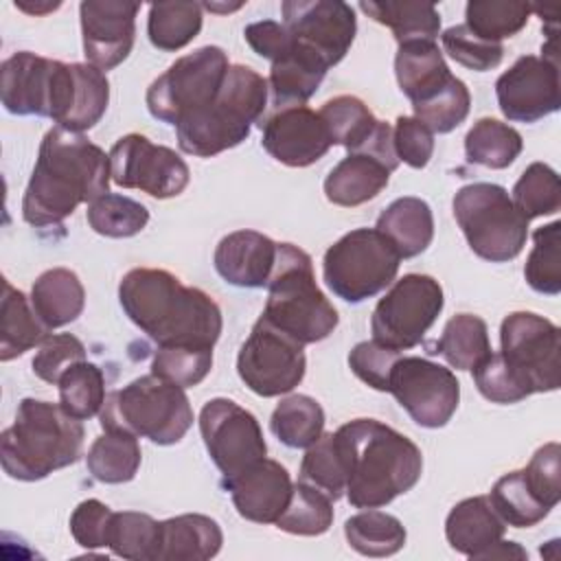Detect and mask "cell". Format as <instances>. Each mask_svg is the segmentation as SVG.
Segmentation results:
<instances>
[{
	"instance_id": "cell-2",
	"label": "cell",
	"mask_w": 561,
	"mask_h": 561,
	"mask_svg": "<svg viewBox=\"0 0 561 561\" xmlns=\"http://www.w3.org/2000/svg\"><path fill=\"white\" fill-rule=\"evenodd\" d=\"M125 316L158 346L213 348L221 335V309L202 289L156 267H134L118 285Z\"/></svg>"
},
{
	"instance_id": "cell-50",
	"label": "cell",
	"mask_w": 561,
	"mask_h": 561,
	"mask_svg": "<svg viewBox=\"0 0 561 561\" xmlns=\"http://www.w3.org/2000/svg\"><path fill=\"white\" fill-rule=\"evenodd\" d=\"M511 199L528 221L541 215H554L561 208V184L557 171L543 162L528 164L515 182Z\"/></svg>"
},
{
	"instance_id": "cell-24",
	"label": "cell",
	"mask_w": 561,
	"mask_h": 561,
	"mask_svg": "<svg viewBox=\"0 0 561 561\" xmlns=\"http://www.w3.org/2000/svg\"><path fill=\"white\" fill-rule=\"evenodd\" d=\"M392 169L368 151H348L327 175L324 195L331 204L353 208L377 197L390 180Z\"/></svg>"
},
{
	"instance_id": "cell-57",
	"label": "cell",
	"mask_w": 561,
	"mask_h": 561,
	"mask_svg": "<svg viewBox=\"0 0 561 561\" xmlns=\"http://www.w3.org/2000/svg\"><path fill=\"white\" fill-rule=\"evenodd\" d=\"M392 145L399 162L423 169L434 153V134L414 116H399L392 129Z\"/></svg>"
},
{
	"instance_id": "cell-22",
	"label": "cell",
	"mask_w": 561,
	"mask_h": 561,
	"mask_svg": "<svg viewBox=\"0 0 561 561\" xmlns=\"http://www.w3.org/2000/svg\"><path fill=\"white\" fill-rule=\"evenodd\" d=\"M221 486L230 493L237 513L256 524H276L291 497V478L287 469L261 458L232 478H224Z\"/></svg>"
},
{
	"instance_id": "cell-38",
	"label": "cell",
	"mask_w": 561,
	"mask_h": 561,
	"mask_svg": "<svg viewBox=\"0 0 561 561\" xmlns=\"http://www.w3.org/2000/svg\"><path fill=\"white\" fill-rule=\"evenodd\" d=\"M522 134L495 118H480L465 136V156L471 164L506 169L522 153Z\"/></svg>"
},
{
	"instance_id": "cell-43",
	"label": "cell",
	"mask_w": 561,
	"mask_h": 561,
	"mask_svg": "<svg viewBox=\"0 0 561 561\" xmlns=\"http://www.w3.org/2000/svg\"><path fill=\"white\" fill-rule=\"evenodd\" d=\"M486 497L500 519L513 528H530L550 513V508L528 489L522 469L504 473Z\"/></svg>"
},
{
	"instance_id": "cell-46",
	"label": "cell",
	"mask_w": 561,
	"mask_h": 561,
	"mask_svg": "<svg viewBox=\"0 0 561 561\" xmlns=\"http://www.w3.org/2000/svg\"><path fill=\"white\" fill-rule=\"evenodd\" d=\"M85 217L96 234L110 239H127L138 234L147 226L149 210L145 204L127 195L105 193L92 204H88Z\"/></svg>"
},
{
	"instance_id": "cell-48",
	"label": "cell",
	"mask_w": 561,
	"mask_h": 561,
	"mask_svg": "<svg viewBox=\"0 0 561 561\" xmlns=\"http://www.w3.org/2000/svg\"><path fill=\"white\" fill-rule=\"evenodd\" d=\"M300 482L316 486L333 502L346 493V467L333 432H322V436L307 447L300 462Z\"/></svg>"
},
{
	"instance_id": "cell-32",
	"label": "cell",
	"mask_w": 561,
	"mask_h": 561,
	"mask_svg": "<svg viewBox=\"0 0 561 561\" xmlns=\"http://www.w3.org/2000/svg\"><path fill=\"white\" fill-rule=\"evenodd\" d=\"M491 351L486 322L473 313H456L447 320L432 353H438L456 370H473Z\"/></svg>"
},
{
	"instance_id": "cell-60",
	"label": "cell",
	"mask_w": 561,
	"mask_h": 561,
	"mask_svg": "<svg viewBox=\"0 0 561 561\" xmlns=\"http://www.w3.org/2000/svg\"><path fill=\"white\" fill-rule=\"evenodd\" d=\"M478 559H528V552L519 548L515 541H495L486 548Z\"/></svg>"
},
{
	"instance_id": "cell-8",
	"label": "cell",
	"mask_w": 561,
	"mask_h": 561,
	"mask_svg": "<svg viewBox=\"0 0 561 561\" xmlns=\"http://www.w3.org/2000/svg\"><path fill=\"white\" fill-rule=\"evenodd\" d=\"M451 208L469 248L480 259L506 263L524 250L528 219L504 186L491 182L467 184L454 195Z\"/></svg>"
},
{
	"instance_id": "cell-15",
	"label": "cell",
	"mask_w": 561,
	"mask_h": 561,
	"mask_svg": "<svg viewBox=\"0 0 561 561\" xmlns=\"http://www.w3.org/2000/svg\"><path fill=\"white\" fill-rule=\"evenodd\" d=\"M388 392L421 427H443L454 416L460 401L456 375L425 357H401L388 379Z\"/></svg>"
},
{
	"instance_id": "cell-37",
	"label": "cell",
	"mask_w": 561,
	"mask_h": 561,
	"mask_svg": "<svg viewBox=\"0 0 561 561\" xmlns=\"http://www.w3.org/2000/svg\"><path fill=\"white\" fill-rule=\"evenodd\" d=\"M199 2H153L147 18L149 42L164 53H173L191 44L202 31Z\"/></svg>"
},
{
	"instance_id": "cell-30",
	"label": "cell",
	"mask_w": 561,
	"mask_h": 561,
	"mask_svg": "<svg viewBox=\"0 0 561 561\" xmlns=\"http://www.w3.org/2000/svg\"><path fill=\"white\" fill-rule=\"evenodd\" d=\"M394 75L401 92L412 103L425 99L451 77L440 48L427 39L399 44L394 57Z\"/></svg>"
},
{
	"instance_id": "cell-59",
	"label": "cell",
	"mask_w": 561,
	"mask_h": 561,
	"mask_svg": "<svg viewBox=\"0 0 561 561\" xmlns=\"http://www.w3.org/2000/svg\"><path fill=\"white\" fill-rule=\"evenodd\" d=\"M243 37L256 55L270 59L272 64L283 59L294 48V37L285 28V24L274 20H261V22L248 24L243 28Z\"/></svg>"
},
{
	"instance_id": "cell-10",
	"label": "cell",
	"mask_w": 561,
	"mask_h": 561,
	"mask_svg": "<svg viewBox=\"0 0 561 561\" xmlns=\"http://www.w3.org/2000/svg\"><path fill=\"white\" fill-rule=\"evenodd\" d=\"M228 68V55L219 46H202L175 59L147 90L149 114L175 127L219 94Z\"/></svg>"
},
{
	"instance_id": "cell-20",
	"label": "cell",
	"mask_w": 561,
	"mask_h": 561,
	"mask_svg": "<svg viewBox=\"0 0 561 561\" xmlns=\"http://www.w3.org/2000/svg\"><path fill=\"white\" fill-rule=\"evenodd\" d=\"M64 61L20 50L0 66V99L18 116L53 118Z\"/></svg>"
},
{
	"instance_id": "cell-53",
	"label": "cell",
	"mask_w": 561,
	"mask_h": 561,
	"mask_svg": "<svg viewBox=\"0 0 561 561\" xmlns=\"http://www.w3.org/2000/svg\"><path fill=\"white\" fill-rule=\"evenodd\" d=\"M440 42H443L445 53L456 64H460L469 70H476V72H484V70L500 66V61L504 57L502 44L480 39L465 24H456V26H449L447 31H443Z\"/></svg>"
},
{
	"instance_id": "cell-3",
	"label": "cell",
	"mask_w": 561,
	"mask_h": 561,
	"mask_svg": "<svg viewBox=\"0 0 561 561\" xmlns=\"http://www.w3.org/2000/svg\"><path fill=\"white\" fill-rule=\"evenodd\" d=\"M335 440L346 467V497L355 508H379L408 493L421 478V449L377 419H353Z\"/></svg>"
},
{
	"instance_id": "cell-33",
	"label": "cell",
	"mask_w": 561,
	"mask_h": 561,
	"mask_svg": "<svg viewBox=\"0 0 561 561\" xmlns=\"http://www.w3.org/2000/svg\"><path fill=\"white\" fill-rule=\"evenodd\" d=\"M140 458V445L134 434L105 430V434L90 445L85 465L94 480L103 484H123L134 480Z\"/></svg>"
},
{
	"instance_id": "cell-52",
	"label": "cell",
	"mask_w": 561,
	"mask_h": 561,
	"mask_svg": "<svg viewBox=\"0 0 561 561\" xmlns=\"http://www.w3.org/2000/svg\"><path fill=\"white\" fill-rule=\"evenodd\" d=\"M473 381L480 394L491 403H517L533 394L528 383L506 364L502 353L493 351L473 368Z\"/></svg>"
},
{
	"instance_id": "cell-25",
	"label": "cell",
	"mask_w": 561,
	"mask_h": 561,
	"mask_svg": "<svg viewBox=\"0 0 561 561\" xmlns=\"http://www.w3.org/2000/svg\"><path fill=\"white\" fill-rule=\"evenodd\" d=\"M224 543L219 524L199 513H186L160 522L156 561H206Z\"/></svg>"
},
{
	"instance_id": "cell-49",
	"label": "cell",
	"mask_w": 561,
	"mask_h": 561,
	"mask_svg": "<svg viewBox=\"0 0 561 561\" xmlns=\"http://www.w3.org/2000/svg\"><path fill=\"white\" fill-rule=\"evenodd\" d=\"M526 283L546 296L561 291V224L552 221L533 232V250L524 265Z\"/></svg>"
},
{
	"instance_id": "cell-56",
	"label": "cell",
	"mask_w": 561,
	"mask_h": 561,
	"mask_svg": "<svg viewBox=\"0 0 561 561\" xmlns=\"http://www.w3.org/2000/svg\"><path fill=\"white\" fill-rule=\"evenodd\" d=\"M399 355V351H392L375 340L359 342L348 353V366L366 386L379 392H388L390 370Z\"/></svg>"
},
{
	"instance_id": "cell-12",
	"label": "cell",
	"mask_w": 561,
	"mask_h": 561,
	"mask_svg": "<svg viewBox=\"0 0 561 561\" xmlns=\"http://www.w3.org/2000/svg\"><path fill=\"white\" fill-rule=\"evenodd\" d=\"M305 368L302 344L270 324L263 316L254 322L237 355L241 381L259 397L291 392L302 381Z\"/></svg>"
},
{
	"instance_id": "cell-17",
	"label": "cell",
	"mask_w": 561,
	"mask_h": 561,
	"mask_svg": "<svg viewBox=\"0 0 561 561\" xmlns=\"http://www.w3.org/2000/svg\"><path fill=\"white\" fill-rule=\"evenodd\" d=\"M112 182L123 188H140L156 199L180 195L188 186L186 162L169 147L153 145L142 134L118 138L110 151Z\"/></svg>"
},
{
	"instance_id": "cell-6",
	"label": "cell",
	"mask_w": 561,
	"mask_h": 561,
	"mask_svg": "<svg viewBox=\"0 0 561 561\" xmlns=\"http://www.w3.org/2000/svg\"><path fill=\"white\" fill-rule=\"evenodd\" d=\"M263 318L302 346L329 337L340 322L335 307L316 285L311 256L294 243L276 248Z\"/></svg>"
},
{
	"instance_id": "cell-27",
	"label": "cell",
	"mask_w": 561,
	"mask_h": 561,
	"mask_svg": "<svg viewBox=\"0 0 561 561\" xmlns=\"http://www.w3.org/2000/svg\"><path fill=\"white\" fill-rule=\"evenodd\" d=\"M399 252L401 259L419 256L434 239V215L421 197H399L386 206L375 226Z\"/></svg>"
},
{
	"instance_id": "cell-34",
	"label": "cell",
	"mask_w": 561,
	"mask_h": 561,
	"mask_svg": "<svg viewBox=\"0 0 561 561\" xmlns=\"http://www.w3.org/2000/svg\"><path fill=\"white\" fill-rule=\"evenodd\" d=\"M359 9L379 24H386L399 44L427 39L440 31V15L430 2H359Z\"/></svg>"
},
{
	"instance_id": "cell-61",
	"label": "cell",
	"mask_w": 561,
	"mask_h": 561,
	"mask_svg": "<svg viewBox=\"0 0 561 561\" xmlns=\"http://www.w3.org/2000/svg\"><path fill=\"white\" fill-rule=\"evenodd\" d=\"M15 7H20V9H22V11H26V13H35V15H39V13H46V11L57 9V7H59V2H48V4H44V7H39V4H26V2H15Z\"/></svg>"
},
{
	"instance_id": "cell-16",
	"label": "cell",
	"mask_w": 561,
	"mask_h": 561,
	"mask_svg": "<svg viewBox=\"0 0 561 561\" xmlns=\"http://www.w3.org/2000/svg\"><path fill=\"white\" fill-rule=\"evenodd\" d=\"M199 432L208 456L224 478L237 476L267 454L256 416L226 397L204 403L199 412Z\"/></svg>"
},
{
	"instance_id": "cell-58",
	"label": "cell",
	"mask_w": 561,
	"mask_h": 561,
	"mask_svg": "<svg viewBox=\"0 0 561 561\" xmlns=\"http://www.w3.org/2000/svg\"><path fill=\"white\" fill-rule=\"evenodd\" d=\"M112 515L114 511L101 500H83L70 515V533L75 541L85 550L105 548Z\"/></svg>"
},
{
	"instance_id": "cell-45",
	"label": "cell",
	"mask_w": 561,
	"mask_h": 561,
	"mask_svg": "<svg viewBox=\"0 0 561 561\" xmlns=\"http://www.w3.org/2000/svg\"><path fill=\"white\" fill-rule=\"evenodd\" d=\"M59 405L75 419L85 421L101 412L105 403V379L96 364L77 362L57 381Z\"/></svg>"
},
{
	"instance_id": "cell-14",
	"label": "cell",
	"mask_w": 561,
	"mask_h": 561,
	"mask_svg": "<svg viewBox=\"0 0 561 561\" xmlns=\"http://www.w3.org/2000/svg\"><path fill=\"white\" fill-rule=\"evenodd\" d=\"M541 57L524 55L495 81L500 112L515 123H535L561 107L557 37L541 48Z\"/></svg>"
},
{
	"instance_id": "cell-42",
	"label": "cell",
	"mask_w": 561,
	"mask_h": 561,
	"mask_svg": "<svg viewBox=\"0 0 561 561\" xmlns=\"http://www.w3.org/2000/svg\"><path fill=\"white\" fill-rule=\"evenodd\" d=\"M333 524V500L307 482H296L291 486V497L276 519V528L289 535L316 537L331 528Z\"/></svg>"
},
{
	"instance_id": "cell-35",
	"label": "cell",
	"mask_w": 561,
	"mask_h": 561,
	"mask_svg": "<svg viewBox=\"0 0 561 561\" xmlns=\"http://www.w3.org/2000/svg\"><path fill=\"white\" fill-rule=\"evenodd\" d=\"M72 77L70 103L59 127L81 134L103 118L110 101V81L103 70L90 64H72Z\"/></svg>"
},
{
	"instance_id": "cell-40",
	"label": "cell",
	"mask_w": 561,
	"mask_h": 561,
	"mask_svg": "<svg viewBox=\"0 0 561 561\" xmlns=\"http://www.w3.org/2000/svg\"><path fill=\"white\" fill-rule=\"evenodd\" d=\"M318 114L327 127L331 145H342L348 151H357L379 123L370 107L351 94H340L327 101Z\"/></svg>"
},
{
	"instance_id": "cell-13",
	"label": "cell",
	"mask_w": 561,
	"mask_h": 561,
	"mask_svg": "<svg viewBox=\"0 0 561 561\" xmlns=\"http://www.w3.org/2000/svg\"><path fill=\"white\" fill-rule=\"evenodd\" d=\"M502 357L528 383L530 392L559 388V327L533 311H513L500 327Z\"/></svg>"
},
{
	"instance_id": "cell-5",
	"label": "cell",
	"mask_w": 561,
	"mask_h": 561,
	"mask_svg": "<svg viewBox=\"0 0 561 561\" xmlns=\"http://www.w3.org/2000/svg\"><path fill=\"white\" fill-rule=\"evenodd\" d=\"M267 81L250 66H230L219 94L175 125L184 153L210 158L237 147L250 136L267 105Z\"/></svg>"
},
{
	"instance_id": "cell-51",
	"label": "cell",
	"mask_w": 561,
	"mask_h": 561,
	"mask_svg": "<svg viewBox=\"0 0 561 561\" xmlns=\"http://www.w3.org/2000/svg\"><path fill=\"white\" fill-rule=\"evenodd\" d=\"M213 368V348L199 346H158L151 359V373L180 386H197Z\"/></svg>"
},
{
	"instance_id": "cell-23",
	"label": "cell",
	"mask_w": 561,
	"mask_h": 561,
	"mask_svg": "<svg viewBox=\"0 0 561 561\" xmlns=\"http://www.w3.org/2000/svg\"><path fill=\"white\" fill-rule=\"evenodd\" d=\"M276 248L278 243H274L263 232H230L215 248V270L226 283L234 287H267L276 263Z\"/></svg>"
},
{
	"instance_id": "cell-36",
	"label": "cell",
	"mask_w": 561,
	"mask_h": 561,
	"mask_svg": "<svg viewBox=\"0 0 561 561\" xmlns=\"http://www.w3.org/2000/svg\"><path fill=\"white\" fill-rule=\"evenodd\" d=\"M272 434L291 449H307L324 430V410L309 394L285 397L272 412Z\"/></svg>"
},
{
	"instance_id": "cell-21",
	"label": "cell",
	"mask_w": 561,
	"mask_h": 561,
	"mask_svg": "<svg viewBox=\"0 0 561 561\" xmlns=\"http://www.w3.org/2000/svg\"><path fill=\"white\" fill-rule=\"evenodd\" d=\"M261 129L263 149L287 167H309L331 149L320 114L307 105L276 107L261 123Z\"/></svg>"
},
{
	"instance_id": "cell-11",
	"label": "cell",
	"mask_w": 561,
	"mask_h": 561,
	"mask_svg": "<svg viewBox=\"0 0 561 561\" xmlns=\"http://www.w3.org/2000/svg\"><path fill=\"white\" fill-rule=\"evenodd\" d=\"M443 307V287L434 276L405 274L379 298L370 318L373 340L399 353L408 351L423 342Z\"/></svg>"
},
{
	"instance_id": "cell-41",
	"label": "cell",
	"mask_w": 561,
	"mask_h": 561,
	"mask_svg": "<svg viewBox=\"0 0 561 561\" xmlns=\"http://www.w3.org/2000/svg\"><path fill=\"white\" fill-rule=\"evenodd\" d=\"M530 13L533 7L517 0H471L465 7V26L480 39L500 44L517 35Z\"/></svg>"
},
{
	"instance_id": "cell-19",
	"label": "cell",
	"mask_w": 561,
	"mask_h": 561,
	"mask_svg": "<svg viewBox=\"0 0 561 561\" xmlns=\"http://www.w3.org/2000/svg\"><path fill=\"white\" fill-rule=\"evenodd\" d=\"M138 9V2L125 0H85L79 4L83 55L90 66L112 70L129 57Z\"/></svg>"
},
{
	"instance_id": "cell-54",
	"label": "cell",
	"mask_w": 561,
	"mask_h": 561,
	"mask_svg": "<svg viewBox=\"0 0 561 561\" xmlns=\"http://www.w3.org/2000/svg\"><path fill=\"white\" fill-rule=\"evenodd\" d=\"M83 359H85V346L79 337H75L72 333H48L37 346V353L33 357V373L42 381L57 386L59 377L72 364Z\"/></svg>"
},
{
	"instance_id": "cell-28",
	"label": "cell",
	"mask_w": 561,
	"mask_h": 561,
	"mask_svg": "<svg viewBox=\"0 0 561 561\" xmlns=\"http://www.w3.org/2000/svg\"><path fill=\"white\" fill-rule=\"evenodd\" d=\"M31 305L48 331L59 329L81 316L85 289L72 270L53 267L42 272L33 283Z\"/></svg>"
},
{
	"instance_id": "cell-4",
	"label": "cell",
	"mask_w": 561,
	"mask_h": 561,
	"mask_svg": "<svg viewBox=\"0 0 561 561\" xmlns=\"http://www.w3.org/2000/svg\"><path fill=\"white\" fill-rule=\"evenodd\" d=\"M83 423L59 403L22 399L0 436V462L9 478L35 482L75 465L83 449Z\"/></svg>"
},
{
	"instance_id": "cell-18",
	"label": "cell",
	"mask_w": 561,
	"mask_h": 561,
	"mask_svg": "<svg viewBox=\"0 0 561 561\" xmlns=\"http://www.w3.org/2000/svg\"><path fill=\"white\" fill-rule=\"evenodd\" d=\"M280 11L294 42L318 55L327 68L344 59L357 33L351 4L342 0H285Z\"/></svg>"
},
{
	"instance_id": "cell-9",
	"label": "cell",
	"mask_w": 561,
	"mask_h": 561,
	"mask_svg": "<svg viewBox=\"0 0 561 561\" xmlns=\"http://www.w3.org/2000/svg\"><path fill=\"white\" fill-rule=\"evenodd\" d=\"M399 263V252L377 228H357L324 252L322 278L337 298L357 305L383 291Z\"/></svg>"
},
{
	"instance_id": "cell-29",
	"label": "cell",
	"mask_w": 561,
	"mask_h": 561,
	"mask_svg": "<svg viewBox=\"0 0 561 561\" xmlns=\"http://www.w3.org/2000/svg\"><path fill=\"white\" fill-rule=\"evenodd\" d=\"M327 70V64L318 55L294 42L291 53L270 68L267 88L272 92V103L276 107L305 105L320 88Z\"/></svg>"
},
{
	"instance_id": "cell-1",
	"label": "cell",
	"mask_w": 561,
	"mask_h": 561,
	"mask_svg": "<svg viewBox=\"0 0 561 561\" xmlns=\"http://www.w3.org/2000/svg\"><path fill=\"white\" fill-rule=\"evenodd\" d=\"M110 153L79 131H46L22 197V217L35 228L59 226L83 202L110 193Z\"/></svg>"
},
{
	"instance_id": "cell-44",
	"label": "cell",
	"mask_w": 561,
	"mask_h": 561,
	"mask_svg": "<svg viewBox=\"0 0 561 561\" xmlns=\"http://www.w3.org/2000/svg\"><path fill=\"white\" fill-rule=\"evenodd\" d=\"M160 539V522L147 513L121 511L112 515L107 548L123 559L156 561Z\"/></svg>"
},
{
	"instance_id": "cell-31",
	"label": "cell",
	"mask_w": 561,
	"mask_h": 561,
	"mask_svg": "<svg viewBox=\"0 0 561 561\" xmlns=\"http://www.w3.org/2000/svg\"><path fill=\"white\" fill-rule=\"evenodd\" d=\"M46 335L48 329L37 318L28 298L4 278L0 300V359L9 362L39 346Z\"/></svg>"
},
{
	"instance_id": "cell-55",
	"label": "cell",
	"mask_w": 561,
	"mask_h": 561,
	"mask_svg": "<svg viewBox=\"0 0 561 561\" xmlns=\"http://www.w3.org/2000/svg\"><path fill=\"white\" fill-rule=\"evenodd\" d=\"M559 458H561V447L559 443H546L539 447L530 462L526 465L524 480L528 489L535 493V497L546 504L550 511L559 504L561 500V469H559Z\"/></svg>"
},
{
	"instance_id": "cell-39",
	"label": "cell",
	"mask_w": 561,
	"mask_h": 561,
	"mask_svg": "<svg viewBox=\"0 0 561 561\" xmlns=\"http://www.w3.org/2000/svg\"><path fill=\"white\" fill-rule=\"evenodd\" d=\"M344 535L348 546L364 557H390L403 548L408 537L403 524L394 515L375 508L348 517Z\"/></svg>"
},
{
	"instance_id": "cell-7",
	"label": "cell",
	"mask_w": 561,
	"mask_h": 561,
	"mask_svg": "<svg viewBox=\"0 0 561 561\" xmlns=\"http://www.w3.org/2000/svg\"><path fill=\"white\" fill-rule=\"evenodd\" d=\"M99 414L103 430L127 432L156 445L180 443L193 425V408L184 388L153 373L110 392Z\"/></svg>"
},
{
	"instance_id": "cell-26",
	"label": "cell",
	"mask_w": 561,
	"mask_h": 561,
	"mask_svg": "<svg viewBox=\"0 0 561 561\" xmlns=\"http://www.w3.org/2000/svg\"><path fill=\"white\" fill-rule=\"evenodd\" d=\"M502 535L504 522L493 511L486 495L458 502L445 519V537L449 546L469 559H478L486 548L500 541Z\"/></svg>"
},
{
	"instance_id": "cell-47",
	"label": "cell",
	"mask_w": 561,
	"mask_h": 561,
	"mask_svg": "<svg viewBox=\"0 0 561 561\" xmlns=\"http://www.w3.org/2000/svg\"><path fill=\"white\" fill-rule=\"evenodd\" d=\"M471 94L458 77H449L438 90L412 103L414 118H419L432 134H447L456 129L469 114Z\"/></svg>"
}]
</instances>
